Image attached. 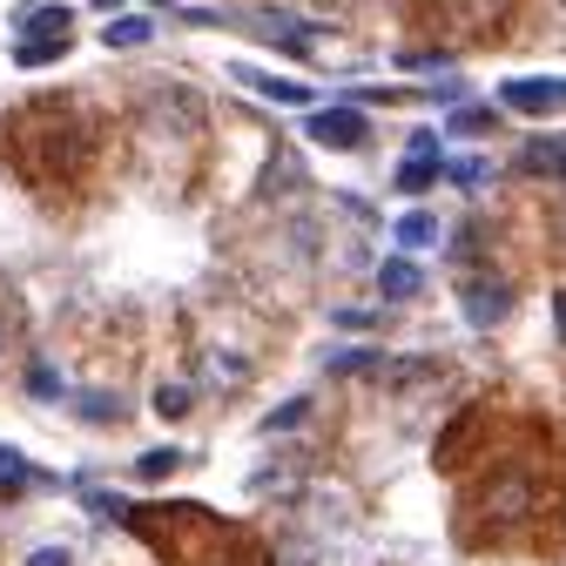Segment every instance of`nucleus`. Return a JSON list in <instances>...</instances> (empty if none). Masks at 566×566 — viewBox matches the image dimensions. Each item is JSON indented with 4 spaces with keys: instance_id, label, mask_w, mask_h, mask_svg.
Returning <instances> with one entry per match:
<instances>
[{
    "instance_id": "f257e3e1",
    "label": "nucleus",
    "mask_w": 566,
    "mask_h": 566,
    "mask_svg": "<svg viewBox=\"0 0 566 566\" xmlns=\"http://www.w3.org/2000/svg\"><path fill=\"white\" fill-rule=\"evenodd\" d=\"M304 128H311V142H324V149H365V135H371V122L358 108H317Z\"/></svg>"
},
{
    "instance_id": "f03ea898",
    "label": "nucleus",
    "mask_w": 566,
    "mask_h": 566,
    "mask_svg": "<svg viewBox=\"0 0 566 566\" xmlns=\"http://www.w3.org/2000/svg\"><path fill=\"white\" fill-rule=\"evenodd\" d=\"M500 102H506L513 115H546V108H559V102H566V82H539V75H513V82L500 88Z\"/></svg>"
},
{
    "instance_id": "7ed1b4c3",
    "label": "nucleus",
    "mask_w": 566,
    "mask_h": 566,
    "mask_svg": "<svg viewBox=\"0 0 566 566\" xmlns=\"http://www.w3.org/2000/svg\"><path fill=\"white\" fill-rule=\"evenodd\" d=\"M432 182H439V135L418 128V135H411V156H405V169H398V189L418 196V189H432Z\"/></svg>"
},
{
    "instance_id": "20e7f679",
    "label": "nucleus",
    "mask_w": 566,
    "mask_h": 566,
    "mask_svg": "<svg viewBox=\"0 0 566 566\" xmlns=\"http://www.w3.org/2000/svg\"><path fill=\"white\" fill-rule=\"evenodd\" d=\"M459 304H465V317H472L479 331H492V324H500V317L513 311V291H506V283H465Z\"/></svg>"
},
{
    "instance_id": "39448f33",
    "label": "nucleus",
    "mask_w": 566,
    "mask_h": 566,
    "mask_svg": "<svg viewBox=\"0 0 566 566\" xmlns=\"http://www.w3.org/2000/svg\"><path fill=\"white\" fill-rule=\"evenodd\" d=\"M230 75H237L243 88H256V95L283 102V108H304V102H311V88H304V82H291V75H263V67H250V61H237Z\"/></svg>"
},
{
    "instance_id": "423d86ee",
    "label": "nucleus",
    "mask_w": 566,
    "mask_h": 566,
    "mask_svg": "<svg viewBox=\"0 0 566 566\" xmlns=\"http://www.w3.org/2000/svg\"><path fill=\"white\" fill-rule=\"evenodd\" d=\"M67 28H75L67 8H14V34L21 41H67Z\"/></svg>"
},
{
    "instance_id": "0eeeda50",
    "label": "nucleus",
    "mask_w": 566,
    "mask_h": 566,
    "mask_svg": "<svg viewBox=\"0 0 566 566\" xmlns=\"http://www.w3.org/2000/svg\"><path fill=\"white\" fill-rule=\"evenodd\" d=\"M520 169L526 176H566V135H533L520 149Z\"/></svg>"
},
{
    "instance_id": "6e6552de",
    "label": "nucleus",
    "mask_w": 566,
    "mask_h": 566,
    "mask_svg": "<svg viewBox=\"0 0 566 566\" xmlns=\"http://www.w3.org/2000/svg\"><path fill=\"white\" fill-rule=\"evenodd\" d=\"M418 283H424V276H418V263H411V256H385V270H378V291H385L391 304L418 297Z\"/></svg>"
},
{
    "instance_id": "1a4fd4ad",
    "label": "nucleus",
    "mask_w": 566,
    "mask_h": 566,
    "mask_svg": "<svg viewBox=\"0 0 566 566\" xmlns=\"http://www.w3.org/2000/svg\"><path fill=\"white\" fill-rule=\"evenodd\" d=\"M398 243H405V250H424V243H439V217H424V209L398 217Z\"/></svg>"
},
{
    "instance_id": "9d476101",
    "label": "nucleus",
    "mask_w": 566,
    "mask_h": 566,
    "mask_svg": "<svg viewBox=\"0 0 566 566\" xmlns=\"http://www.w3.org/2000/svg\"><path fill=\"white\" fill-rule=\"evenodd\" d=\"M67 54V41H14V61L21 67H48V61H61Z\"/></svg>"
},
{
    "instance_id": "9b49d317",
    "label": "nucleus",
    "mask_w": 566,
    "mask_h": 566,
    "mask_svg": "<svg viewBox=\"0 0 566 566\" xmlns=\"http://www.w3.org/2000/svg\"><path fill=\"white\" fill-rule=\"evenodd\" d=\"M176 465H182V452H176V446H169V452H142V459H135V479H169Z\"/></svg>"
},
{
    "instance_id": "f8f14e48",
    "label": "nucleus",
    "mask_w": 566,
    "mask_h": 566,
    "mask_svg": "<svg viewBox=\"0 0 566 566\" xmlns=\"http://www.w3.org/2000/svg\"><path fill=\"white\" fill-rule=\"evenodd\" d=\"M304 411H311V398H291V405H276V411L263 418V432H297V424H304Z\"/></svg>"
},
{
    "instance_id": "ddd939ff",
    "label": "nucleus",
    "mask_w": 566,
    "mask_h": 566,
    "mask_svg": "<svg viewBox=\"0 0 566 566\" xmlns=\"http://www.w3.org/2000/svg\"><path fill=\"white\" fill-rule=\"evenodd\" d=\"M102 41H108V48H142V41H149V21H108Z\"/></svg>"
},
{
    "instance_id": "4468645a",
    "label": "nucleus",
    "mask_w": 566,
    "mask_h": 566,
    "mask_svg": "<svg viewBox=\"0 0 566 566\" xmlns=\"http://www.w3.org/2000/svg\"><path fill=\"white\" fill-rule=\"evenodd\" d=\"M28 485V459L14 446H0V492H21Z\"/></svg>"
},
{
    "instance_id": "2eb2a0df",
    "label": "nucleus",
    "mask_w": 566,
    "mask_h": 566,
    "mask_svg": "<svg viewBox=\"0 0 566 566\" xmlns=\"http://www.w3.org/2000/svg\"><path fill=\"white\" fill-rule=\"evenodd\" d=\"M446 128H452V135H485V128H492V108H452Z\"/></svg>"
},
{
    "instance_id": "dca6fc26",
    "label": "nucleus",
    "mask_w": 566,
    "mask_h": 566,
    "mask_svg": "<svg viewBox=\"0 0 566 566\" xmlns=\"http://www.w3.org/2000/svg\"><path fill=\"white\" fill-rule=\"evenodd\" d=\"M82 418H88V424H108V418H122V398H108V391H88V398H82Z\"/></svg>"
},
{
    "instance_id": "f3484780",
    "label": "nucleus",
    "mask_w": 566,
    "mask_h": 566,
    "mask_svg": "<svg viewBox=\"0 0 566 566\" xmlns=\"http://www.w3.org/2000/svg\"><path fill=\"white\" fill-rule=\"evenodd\" d=\"M156 411H163V418L189 411V385H163V391H156Z\"/></svg>"
},
{
    "instance_id": "a211bd4d",
    "label": "nucleus",
    "mask_w": 566,
    "mask_h": 566,
    "mask_svg": "<svg viewBox=\"0 0 566 566\" xmlns=\"http://www.w3.org/2000/svg\"><path fill=\"white\" fill-rule=\"evenodd\" d=\"M28 391H34V398H61V378H54L48 365H34V371H28Z\"/></svg>"
},
{
    "instance_id": "6ab92c4d",
    "label": "nucleus",
    "mask_w": 566,
    "mask_h": 566,
    "mask_svg": "<svg viewBox=\"0 0 566 566\" xmlns=\"http://www.w3.org/2000/svg\"><path fill=\"white\" fill-rule=\"evenodd\" d=\"M378 358H371V350H337V358H331V371H371Z\"/></svg>"
},
{
    "instance_id": "aec40b11",
    "label": "nucleus",
    "mask_w": 566,
    "mask_h": 566,
    "mask_svg": "<svg viewBox=\"0 0 566 566\" xmlns=\"http://www.w3.org/2000/svg\"><path fill=\"white\" fill-rule=\"evenodd\" d=\"M28 566H75V553H67V546H41V553H28Z\"/></svg>"
},
{
    "instance_id": "412c9836",
    "label": "nucleus",
    "mask_w": 566,
    "mask_h": 566,
    "mask_svg": "<svg viewBox=\"0 0 566 566\" xmlns=\"http://www.w3.org/2000/svg\"><path fill=\"white\" fill-rule=\"evenodd\" d=\"M452 182H465V189H479V182H485V163H452Z\"/></svg>"
},
{
    "instance_id": "4be33fe9",
    "label": "nucleus",
    "mask_w": 566,
    "mask_h": 566,
    "mask_svg": "<svg viewBox=\"0 0 566 566\" xmlns=\"http://www.w3.org/2000/svg\"><path fill=\"white\" fill-rule=\"evenodd\" d=\"M553 311H559V337H566V291H559V304H553Z\"/></svg>"
}]
</instances>
